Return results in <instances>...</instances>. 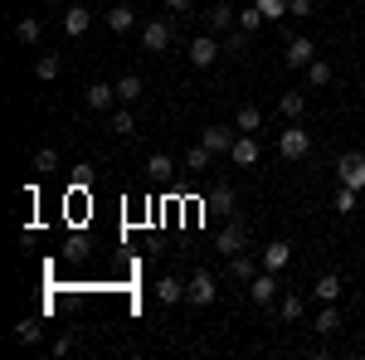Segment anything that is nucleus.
Instances as JSON below:
<instances>
[{
    "mask_svg": "<svg viewBox=\"0 0 365 360\" xmlns=\"http://www.w3.org/2000/svg\"><path fill=\"white\" fill-rule=\"evenodd\" d=\"M253 5H258V10H263V15H268V20H282V15H287V5H292V0H253Z\"/></svg>",
    "mask_w": 365,
    "mask_h": 360,
    "instance_id": "obj_31",
    "label": "nucleus"
},
{
    "mask_svg": "<svg viewBox=\"0 0 365 360\" xmlns=\"http://www.w3.org/2000/svg\"><path fill=\"white\" fill-rule=\"evenodd\" d=\"M185 297H190L195 307H210L215 297H220V282H215L210 273H195L190 282H185Z\"/></svg>",
    "mask_w": 365,
    "mask_h": 360,
    "instance_id": "obj_4",
    "label": "nucleus"
},
{
    "mask_svg": "<svg viewBox=\"0 0 365 360\" xmlns=\"http://www.w3.org/2000/svg\"><path fill=\"white\" fill-rule=\"evenodd\" d=\"M58 68H63V58H58V54H39V63H34V73H39L44 83H49V78H58Z\"/></svg>",
    "mask_w": 365,
    "mask_h": 360,
    "instance_id": "obj_24",
    "label": "nucleus"
},
{
    "mask_svg": "<svg viewBox=\"0 0 365 360\" xmlns=\"http://www.w3.org/2000/svg\"><path fill=\"white\" fill-rule=\"evenodd\" d=\"M336 210H341V215L356 210V190H351V185H341V190H336Z\"/></svg>",
    "mask_w": 365,
    "mask_h": 360,
    "instance_id": "obj_35",
    "label": "nucleus"
},
{
    "mask_svg": "<svg viewBox=\"0 0 365 360\" xmlns=\"http://www.w3.org/2000/svg\"><path fill=\"white\" fill-rule=\"evenodd\" d=\"M249 297L258 307H268L273 297H278V273L273 268H263V273H253V282H249Z\"/></svg>",
    "mask_w": 365,
    "mask_h": 360,
    "instance_id": "obj_6",
    "label": "nucleus"
},
{
    "mask_svg": "<svg viewBox=\"0 0 365 360\" xmlns=\"http://www.w3.org/2000/svg\"><path fill=\"white\" fill-rule=\"evenodd\" d=\"M229 156H234V166H253V161H258V141H253V132H244V137H234V146H229Z\"/></svg>",
    "mask_w": 365,
    "mask_h": 360,
    "instance_id": "obj_9",
    "label": "nucleus"
},
{
    "mask_svg": "<svg viewBox=\"0 0 365 360\" xmlns=\"http://www.w3.org/2000/svg\"><path fill=\"white\" fill-rule=\"evenodd\" d=\"M141 93H146V88H141L137 73H122V78H117V98H122V103H137Z\"/></svg>",
    "mask_w": 365,
    "mask_h": 360,
    "instance_id": "obj_19",
    "label": "nucleus"
},
{
    "mask_svg": "<svg viewBox=\"0 0 365 360\" xmlns=\"http://www.w3.org/2000/svg\"><path fill=\"white\" fill-rule=\"evenodd\" d=\"M278 108H282V117H302V108H307V93H302V88L282 93V98H278Z\"/></svg>",
    "mask_w": 365,
    "mask_h": 360,
    "instance_id": "obj_18",
    "label": "nucleus"
},
{
    "mask_svg": "<svg viewBox=\"0 0 365 360\" xmlns=\"http://www.w3.org/2000/svg\"><path fill=\"white\" fill-rule=\"evenodd\" d=\"M312 10H317V0H292L287 5V15H312Z\"/></svg>",
    "mask_w": 365,
    "mask_h": 360,
    "instance_id": "obj_37",
    "label": "nucleus"
},
{
    "mask_svg": "<svg viewBox=\"0 0 365 360\" xmlns=\"http://www.w3.org/2000/svg\"><path fill=\"white\" fill-rule=\"evenodd\" d=\"M234 127H239V132H258V127H263V112H258V108H239Z\"/></svg>",
    "mask_w": 365,
    "mask_h": 360,
    "instance_id": "obj_25",
    "label": "nucleus"
},
{
    "mask_svg": "<svg viewBox=\"0 0 365 360\" xmlns=\"http://www.w3.org/2000/svg\"><path fill=\"white\" fill-rule=\"evenodd\" d=\"M210 156H215V151H210L205 141H200V146H190V151H185V170H210Z\"/></svg>",
    "mask_w": 365,
    "mask_h": 360,
    "instance_id": "obj_21",
    "label": "nucleus"
},
{
    "mask_svg": "<svg viewBox=\"0 0 365 360\" xmlns=\"http://www.w3.org/2000/svg\"><path fill=\"white\" fill-rule=\"evenodd\" d=\"M156 297H161L166 307H175L180 297H185V282H180V277H161V282H156Z\"/></svg>",
    "mask_w": 365,
    "mask_h": 360,
    "instance_id": "obj_15",
    "label": "nucleus"
},
{
    "mask_svg": "<svg viewBox=\"0 0 365 360\" xmlns=\"http://www.w3.org/2000/svg\"><path fill=\"white\" fill-rule=\"evenodd\" d=\"M166 44H170V25L166 20H146V25H141V49H146V54H161Z\"/></svg>",
    "mask_w": 365,
    "mask_h": 360,
    "instance_id": "obj_5",
    "label": "nucleus"
},
{
    "mask_svg": "<svg viewBox=\"0 0 365 360\" xmlns=\"http://www.w3.org/2000/svg\"><path fill=\"white\" fill-rule=\"evenodd\" d=\"M15 341H39V326H34V322H20V326H15Z\"/></svg>",
    "mask_w": 365,
    "mask_h": 360,
    "instance_id": "obj_36",
    "label": "nucleus"
},
{
    "mask_svg": "<svg viewBox=\"0 0 365 360\" xmlns=\"http://www.w3.org/2000/svg\"><path fill=\"white\" fill-rule=\"evenodd\" d=\"M108 25H113L117 34H127V29L137 25V10H132V5H113V10H108Z\"/></svg>",
    "mask_w": 365,
    "mask_h": 360,
    "instance_id": "obj_16",
    "label": "nucleus"
},
{
    "mask_svg": "<svg viewBox=\"0 0 365 360\" xmlns=\"http://www.w3.org/2000/svg\"><path fill=\"white\" fill-rule=\"evenodd\" d=\"M83 103H88L93 112H108V108L117 103V88H108V83H93V88L83 93Z\"/></svg>",
    "mask_w": 365,
    "mask_h": 360,
    "instance_id": "obj_10",
    "label": "nucleus"
},
{
    "mask_svg": "<svg viewBox=\"0 0 365 360\" xmlns=\"http://www.w3.org/2000/svg\"><path fill=\"white\" fill-rule=\"evenodd\" d=\"M146 170H151L156 180H166V175H170V156H166V151H156V156L146 161Z\"/></svg>",
    "mask_w": 365,
    "mask_h": 360,
    "instance_id": "obj_32",
    "label": "nucleus"
},
{
    "mask_svg": "<svg viewBox=\"0 0 365 360\" xmlns=\"http://www.w3.org/2000/svg\"><path fill=\"white\" fill-rule=\"evenodd\" d=\"M190 5H195V0H166V10H175V15H180V10H190Z\"/></svg>",
    "mask_w": 365,
    "mask_h": 360,
    "instance_id": "obj_38",
    "label": "nucleus"
},
{
    "mask_svg": "<svg viewBox=\"0 0 365 360\" xmlns=\"http://www.w3.org/2000/svg\"><path fill=\"white\" fill-rule=\"evenodd\" d=\"M220 249L225 253H244V224H225V229H220Z\"/></svg>",
    "mask_w": 365,
    "mask_h": 360,
    "instance_id": "obj_17",
    "label": "nucleus"
},
{
    "mask_svg": "<svg viewBox=\"0 0 365 360\" xmlns=\"http://www.w3.org/2000/svg\"><path fill=\"white\" fill-rule=\"evenodd\" d=\"M225 49H229V58H239L244 49H249V29H229V34H225Z\"/></svg>",
    "mask_w": 365,
    "mask_h": 360,
    "instance_id": "obj_26",
    "label": "nucleus"
},
{
    "mask_svg": "<svg viewBox=\"0 0 365 360\" xmlns=\"http://www.w3.org/2000/svg\"><path fill=\"white\" fill-rule=\"evenodd\" d=\"M307 83H312V88H327V83H331V63L312 58V63H307Z\"/></svg>",
    "mask_w": 365,
    "mask_h": 360,
    "instance_id": "obj_23",
    "label": "nucleus"
},
{
    "mask_svg": "<svg viewBox=\"0 0 365 360\" xmlns=\"http://www.w3.org/2000/svg\"><path fill=\"white\" fill-rule=\"evenodd\" d=\"M15 34H20V44H34V39H39L44 29H39V20L29 15V20H20V25H15Z\"/></svg>",
    "mask_w": 365,
    "mask_h": 360,
    "instance_id": "obj_30",
    "label": "nucleus"
},
{
    "mask_svg": "<svg viewBox=\"0 0 365 360\" xmlns=\"http://www.w3.org/2000/svg\"><path fill=\"white\" fill-rule=\"evenodd\" d=\"M287 258H292V249H287L282 239H273V244L263 249V268H273V273H282V268H287Z\"/></svg>",
    "mask_w": 365,
    "mask_h": 360,
    "instance_id": "obj_12",
    "label": "nucleus"
},
{
    "mask_svg": "<svg viewBox=\"0 0 365 360\" xmlns=\"http://www.w3.org/2000/svg\"><path fill=\"white\" fill-rule=\"evenodd\" d=\"M113 132H117V137H132V132H137L132 112H113Z\"/></svg>",
    "mask_w": 365,
    "mask_h": 360,
    "instance_id": "obj_34",
    "label": "nucleus"
},
{
    "mask_svg": "<svg viewBox=\"0 0 365 360\" xmlns=\"http://www.w3.org/2000/svg\"><path fill=\"white\" fill-rule=\"evenodd\" d=\"M312 292H317L322 302H341V277L336 273H322L317 282H312Z\"/></svg>",
    "mask_w": 365,
    "mask_h": 360,
    "instance_id": "obj_13",
    "label": "nucleus"
},
{
    "mask_svg": "<svg viewBox=\"0 0 365 360\" xmlns=\"http://www.w3.org/2000/svg\"><path fill=\"white\" fill-rule=\"evenodd\" d=\"M278 312H282V322H297V317H302V292H287L278 302Z\"/></svg>",
    "mask_w": 365,
    "mask_h": 360,
    "instance_id": "obj_27",
    "label": "nucleus"
},
{
    "mask_svg": "<svg viewBox=\"0 0 365 360\" xmlns=\"http://www.w3.org/2000/svg\"><path fill=\"white\" fill-rule=\"evenodd\" d=\"M253 273H258V258L253 253H234V277L239 282H253Z\"/></svg>",
    "mask_w": 365,
    "mask_h": 360,
    "instance_id": "obj_22",
    "label": "nucleus"
},
{
    "mask_svg": "<svg viewBox=\"0 0 365 360\" xmlns=\"http://www.w3.org/2000/svg\"><path fill=\"white\" fill-rule=\"evenodd\" d=\"M185 54H190V63H195V68H210V63L225 54V49H220V39H215V34H200V39H190V49H185Z\"/></svg>",
    "mask_w": 365,
    "mask_h": 360,
    "instance_id": "obj_3",
    "label": "nucleus"
},
{
    "mask_svg": "<svg viewBox=\"0 0 365 360\" xmlns=\"http://www.w3.org/2000/svg\"><path fill=\"white\" fill-rule=\"evenodd\" d=\"M234 20H239V10H234V5H210V10H205L210 34H229V29H234Z\"/></svg>",
    "mask_w": 365,
    "mask_h": 360,
    "instance_id": "obj_8",
    "label": "nucleus"
},
{
    "mask_svg": "<svg viewBox=\"0 0 365 360\" xmlns=\"http://www.w3.org/2000/svg\"><path fill=\"white\" fill-rule=\"evenodd\" d=\"M278 151H282V161H302V156L312 151V137L297 127V122H292L287 132H278Z\"/></svg>",
    "mask_w": 365,
    "mask_h": 360,
    "instance_id": "obj_1",
    "label": "nucleus"
},
{
    "mask_svg": "<svg viewBox=\"0 0 365 360\" xmlns=\"http://www.w3.org/2000/svg\"><path fill=\"white\" fill-rule=\"evenodd\" d=\"M88 25H93L88 5H68V15H63V29H68V39H78V34H83Z\"/></svg>",
    "mask_w": 365,
    "mask_h": 360,
    "instance_id": "obj_11",
    "label": "nucleus"
},
{
    "mask_svg": "<svg viewBox=\"0 0 365 360\" xmlns=\"http://www.w3.org/2000/svg\"><path fill=\"white\" fill-rule=\"evenodd\" d=\"M210 210H225V215H229V210H234V190H229V185H220V190L210 195Z\"/></svg>",
    "mask_w": 365,
    "mask_h": 360,
    "instance_id": "obj_33",
    "label": "nucleus"
},
{
    "mask_svg": "<svg viewBox=\"0 0 365 360\" xmlns=\"http://www.w3.org/2000/svg\"><path fill=\"white\" fill-rule=\"evenodd\" d=\"M312 58H317V44H312L307 34H297V39H287V54H282V63H287V68H307Z\"/></svg>",
    "mask_w": 365,
    "mask_h": 360,
    "instance_id": "obj_7",
    "label": "nucleus"
},
{
    "mask_svg": "<svg viewBox=\"0 0 365 360\" xmlns=\"http://www.w3.org/2000/svg\"><path fill=\"white\" fill-rule=\"evenodd\" d=\"M263 20H268V15H263L258 5H249V10H239V29H249V34H253L258 25H263Z\"/></svg>",
    "mask_w": 365,
    "mask_h": 360,
    "instance_id": "obj_29",
    "label": "nucleus"
},
{
    "mask_svg": "<svg viewBox=\"0 0 365 360\" xmlns=\"http://www.w3.org/2000/svg\"><path fill=\"white\" fill-rule=\"evenodd\" d=\"M341 326V312H336V302H327L322 307V317H317V326H312V331H322V336H331Z\"/></svg>",
    "mask_w": 365,
    "mask_h": 360,
    "instance_id": "obj_20",
    "label": "nucleus"
},
{
    "mask_svg": "<svg viewBox=\"0 0 365 360\" xmlns=\"http://www.w3.org/2000/svg\"><path fill=\"white\" fill-rule=\"evenodd\" d=\"M200 141H205V146H210V151H215V156H220V151H229V146H234V137H229V127H205V132H200Z\"/></svg>",
    "mask_w": 365,
    "mask_h": 360,
    "instance_id": "obj_14",
    "label": "nucleus"
},
{
    "mask_svg": "<svg viewBox=\"0 0 365 360\" xmlns=\"http://www.w3.org/2000/svg\"><path fill=\"white\" fill-rule=\"evenodd\" d=\"M336 175H341V185L365 190V156H361V151H346V156L336 161Z\"/></svg>",
    "mask_w": 365,
    "mask_h": 360,
    "instance_id": "obj_2",
    "label": "nucleus"
},
{
    "mask_svg": "<svg viewBox=\"0 0 365 360\" xmlns=\"http://www.w3.org/2000/svg\"><path fill=\"white\" fill-rule=\"evenodd\" d=\"M34 170H39V175H54V170H58V151H54V146H44V151L34 156Z\"/></svg>",
    "mask_w": 365,
    "mask_h": 360,
    "instance_id": "obj_28",
    "label": "nucleus"
}]
</instances>
